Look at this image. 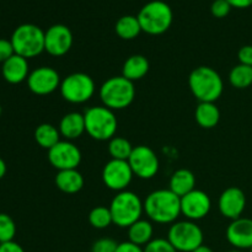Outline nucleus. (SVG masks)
I'll list each match as a JSON object with an SVG mask.
<instances>
[{"label": "nucleus", "mask_w": 252, "mask_h": 252, "mask_svg": "<svg viewBox=\"0 0 252 252\" xmlns=\"http://www.w3.org/2000/svg\"><path fill=\"white\" fill-rule=\"evenodd\" d=\"M144 212L155 223L174 224L181 214V198L171 189H157L145 198Z\"/></svg>", "instance_id": "1"}, {"label": "nucleus", "mask_w": 252, "mask_h": 252, "mask_svg": "<svg viewBox=\"0 0 252 252\" xmlns=\"http://www.w3.org/2000/svg\"><path fill=\"white\" fill-rule=\"evenodd\" d=\"M189 85L199 102H216L224 90L223 79L218 71L206 65L198 66L191 71Z\"/></svg>", "instance_id": "2"}, {"label": "nucleus", "mask_w": 252, "mask_h": 252, "mask_svg": "<svg viewBox=\"0 0 252 252\" xmlns=\"http://www.w3.org/2000/svg\"><path fill=\"white\" fill-rule=\"evenodd\" d=\"M142 31L148 34H162L170 29L174 14L169 4L161 0H153L145 4L137 15Z\"/></svg>", "instance_id": "3"}, {"label": "nucleus", "mask_w": 252, "mask_h": 252, "mask_svg": "<svg viewBox=\"0 0 252 252\" xmlns=\"http://www.w3.org/2000/svg\"><path fill=\"white\" fill-rule=\"evenodd\" d=\"M134 97V84L122 75L107 79L100 88V98L103 106L112 111L127 108Z\"/></svg>", "instance_id": "4"}, {"label": "nucleus", "mask_w": 252, "mask_h": 252, "mask_svg": "<svg viewBox=\"0 0 252 252\" xmlns=\"http://www.w3.org/2000/svg\"><path fill=\"white\" fill-rule=\"evenodd\" d=\"M85 130L93 139L105 142L116 137L118 122L112 110L105 106L90 107L85 113Z\"/></svg>", "instance_id": "5"}, {"label": "nucleus", "mask_w": 252, "mask_h": 252, "mask_svg": "<svg viewBox=\"0 0 252 252\" xmlns=\"http://www.w3.org/2000/svg\"><path fill=\"white\" fill-rule=\"evenodd\" d=\"M113 224L120 228H129L138 221L144 212V203L132 191L118 192L110 204Z\"/></svg>", "instance_id": "6"}, {"label": "nucleus", "mask_w": 252, "mask_h": 252, "mask_svg": "<svg viewBox=\"0 0 252 252\" xmlns=\"http://www.w3.org/2000/svg\"><path fill=\"white\" fill-rule=\"evenodd\" d=\"M15 54L30 59L39 56L44 51V31L33 24H22L11 34Z\"/></svg>", "instance_id": "7"}, {"label": "nucleus", "mask_w": 252, "mask_h": 252, "mask_svg": "<svg viewBox=\"0 0 252 252\" xmlns=\"http://www.w3.org/2000/svg\"><path fill=\"white\" fill-rule=\"evenodd\" d=\"M203 231L192 220L175 221L169 229L167 240L177 252H192L203 245Z\"/></svg>", "instance_id": "8"}, {"label": "nucleus", "mask_w": 252, "mask_h": 252, "mask_svg": "<svg viewBox=\"0 0 252 252\" xmlns=\"http://www.w3.org/2000/svg\"><path fill=\"white\" fill-rule=\"evenodd\" d=\"M95 81L85 73H73L62 80V97L70 103H84L95 94Z\"/></svg>", "instance_id": "9"}, {"label": "nucleus", "mask_w": 252, "mask_h": 252, "mask_svg": "<svg viewBox=\"0 0 252 252\" xmlns=\"http://www.w3.org/2000/svg\"><path fill=\"white\" fill-rule=\"evenodd\" d=\"M133 174L143 180H150L159 171V159L152 148L138 145L128 159Z\"/></svg>", "instance_id": "10"}, {"label": "nucleus", "mask_w": 252, "mask_h": 252, "mask_svg": "<svg viewBox=\"0 0 252 252\" xmlns=\"http://www.w3.org/2000/svg\"><path fill=\"white\" fill-rule=\"evenodd\" d=\"M133 171L128 161L111 159L102 170V181L112 191H126L133 179Z\"/></svg>", "instance_id": "11"}, {"label": "nucleus", "mask_w": 252, "mask_h": 252, "mask_svg": "<svg viewBox=\"0 0 252 252\" xmlns=\"http://www.w3.org/2000/svg\"><path fill=\"white\" fill-rule=\"evenodd\" d=\"M48 161L58 171L76 169L81 162V152L70 140H61L48 150Z\"/></svg>", "instance_id": "12"}, {"label": "nucleus", "mask_w": 252, "mask_h": 252, "mask_svg": "<svg viewBox=\"0 0 252 252\" xmlns=\"http://www.w3.org/2000/svg\"><path fill=\"white\" fill-rule=\"evenodd\" d=\"M26 81L30 91L39 96L54 93L62 83L59 73L51 66H39L33 69Z\"/></svg>", "instance_id": "13"}, {"label": "nucleus", "mask_w": 252, "mask_h": 252, "mask_svg": "<svg viewBox=\"0 0 252 252\" xmlns=\"http://www.w3.org/2000/svg\"><path fill=\"white\" fill-rule=\"evenodd\" d=\"M73 46V33L65 25L57 24L44 32V51L53 57L68 53Z\"/></svg>", "instance_id": "14"}, {"label": "nucleus", "mask_w": 252, "mask_h": 252, "mask_svg": "<svg viewBox=\"0 0 252 252\" xmlns=\"http://www.w3.org/2000/svg\"><path fill=\"white\" fill-rule=\"evenodd\" d=\"M212 201L208 194L201 189L191 191L181 197V213L189 220H199L208 216L211 211Z\"/></svg>", "instance_id": "15"}, {"label": "nucleus", "mask_w": 252, "mask_h": 252, "mask_svg": "<svg viewBox=\"0 0 252 252\" xmlns=\"http://www.w3.org/2000/svg\"><path fill=\"white\" fill-rule=\"evenodd\" d=\"M221 216L230 220L240 218L246 207V196L239 187H229L220 194L218 201Z\"/></svg>", "instance_id": "16"}, {"label": "nucleus", "mask_w": 252, "mask_h": 252, "mask_svg": "<svg viewBox=\"0 0 252 252\" xmlns=\"http://www.w3.org/2000/svg\"><path fill=\"white\" fill-rule=\"evenodd\" d=\"M226 240L236 250H250L252 248V219L240 217L231 220L226 228Z\"/></svg>", "instance_id": "17"}, {"label": "nucleus", "mask_w": 252, "mask_h": 252, "mask_svg": "<svg viewBox=\"0 0 252 252\" xmlns=\"http://www.w3.org/2000/svg\"><path fill=\"white\" fill-rule=\"evenodd\" d=\"M30 73L31 71H30L29 59L24 58L19 54H14L12 57H10L1 65L2 78L5 79V81H7L9 84H14V85L27 80Z\"/></svg>", "instance_id": "18"}, {"label": "nucleus", "mask_w": 252, "mask_h": 252, "mask_svg": "<svg viewBox=\"0 0 252 252\" xmlns=\"http://www.w3.org/2000/svg\"><path fill=\"white\" fill-rule=\"evenodd\" d=\"M59 133L65 140H74L81 137L85 130V117L80 112H69L59 122Z\"/></svg>", "instance_id": "19"}, {"label": "nucleus", "mask_w": 252, "mask_h": 252, "mask_svg": "<svg viewBox=\"0 0 252 252\" xmlns=\"http://www.w3.org/2000/svg\"><path fill=\"white\" fill-rule=\"evenodd\" d=\"M56 186L68 194L78 193L84 187V177L76 169L62 170L56 175Z\"/></svg>", "instance_id": "20"}, {"label": "nucleus", "mask_w": 252, "mask_h": 252, "mask_svg": "<svg viewBox=\"0 0 252 252\" xmlns=\"http://www.w3.org/2000/svg\"><path fill=\"white\" fill-rule=\"evenodd\" d=\"M148 71H149V61L142 54H134L130 56L123 64L122 76L134 83L135 80L144 78Z\"/></svg>", "instance_id": "21"}, {"label": "nucleus", "mask_w": 252, "mask_h": 252, "mask_svg": "<svg viewBox=\"0 0 252 252\" xmlns=\"http://www.w3.org/2000/svg\"><path fill=\"white\" fill-rule=\"evenodd\" d=\"M194 186H196V177L192 171L187 169H180L172 174L169 189H171L176 196L181 198L185 194L193 191Z\"/></svg>", "instance_id": "22"}, {"label": "nucleus", "mask_w": 252, "mask_h": 252, "mask_svg": "<svg viewBox=\"0 0 252 252\" xmlns=\"http://www.w3.org/2000/svg\"><path fill=\"white\" fill-rule=\"evenodd\" d=\"M196 122L202 128L211 129L219 123L220 120V111L214 102H199L194 112Z\"/></svg>", "instance_id": "23"}, {"label": "nucleus", "mask_w": 252, "mask_h": 252, "mask_svg": "<svg viewBox=\"0 0 252 252\" xmlns=\"http://www.w3.org/2000/svg\"><path fill=\"white\" fill-rule=\"evenodd\" d=\"M153 234H154V228L152 223L143 219H139L128 228L129 241L139 246L148 245L153 240Z\"/></svg>", "instance_id": "24"}, {"label": "nucleus", "mask_w": 252, "mask_h": 252, "mask_svg": "<svg viewBox=\"0 0 252 252\" xmlns=\"http://www.w3.org/2000/svg\"><path fill=\"white\" fill-rule=\"evenodd\" d=\"M34 140L37 144L43 149L49 150L53 148L57 143L61 142V133L58 128L54 127L51 123H42L37 126L34 129Z\"/></svg>", "instance_id": "25"}, {"label": "nucleus", "mask_w": 252, "mask_h": 252, "mask_svg": "<svg viewBox=\"0 0 252 252\" xmlns=\"http://www.w3.org/2000/svg\"><path fill=\"white\" fill-rule=\"evenodd\" d=\"M115 30L117 36L122 39H126V41L134 39L142 32L139 20L133 15H125V16L120 17L118 21L116 22Z\"/></svg>", "instance_id": "26"}, {"label": "nucleus", "mask_w": 252, "mask_h": 252, "mask_svg": "<svg viewBox=\"0 0 252 252\" xmlns=\"http://www.w3.org/2000/svg\"><path fill=\"white\" fill-rule=\"evenodd\" d=\"M229 81L235 89H248L252 85V66L240 64L234 66L229 73Z\"/></svg>", "instance_id": "27"}, {"label": "nucleus", "mask_w": 252, "mask_h": 252, "mask_svg": "<svg viewBox=\"0 0 252 252\" xmlns=\"http://www.w3.org/2000/svg\"><path fill=\"white\" fill-rule=\"evenodd\" d=\"M133 149L129 140H127L123 137H113L108 142V153L111 158L116 160H125L128 161Z\"/></svg>", "instance_id": "28"}, {"label": "nucleus", "mask_w": 252, "mask_h": 252, "mask_svg": "<svg viewBox=\"0 0 252 252\" xmlns=\"http://www.w3.org/2000/svg\"><path fill=\"white\" fill-rule=\"evenodd\" d=\"M89 221L95 229H106L113 223L112 214L108 207H95L89 214Z\"/></svg>", "instance_id": "29"}, {"label": "nucleus", "mask_w": 252, "mask_h": 252, "mask_svg": "<svg viewBox=\"0 0 252 252\" xmlns=\"http://www.w3.org/2000/svg\"><path fill=\"white\" fill-rule=\"evenodd\" d=\"M16 235V224L9 214L0 213V244L14 241Z\"/></svg>", "instance_id": "30"}, {"label": "nucleus", "mask_w": 252, "mask_h": 252, "mask_svg": "<svg viewBox=\"0 0 252 252\" xmlns=\"http://www.w3.org/2000/svg\"><path fill=\"white\" fill-rule=\"evenodd\" d=\"M144 252H177L167 239H153L145 245Z\"/></svg>", "instance_id": "31"}, {"label": "nucleus", "mask_w": 252, "mask_h": 252, "mask_svg": "<svg viewBox=\"0 0 252 252\" xmlns=\"http://www.w3.org/2000/svg\"><path fill=\"white\" fill-rule=\"evenodd\" d=\"M118 244L113 239L102 238L94 243L91 252H116Z\"/></svg>", "instance_id": "32"}, {"label": "nucleus", "mask_w": 252, "mask_h": 252, "mask_svg": "<svg viewBox=\"0 0 252 252\" xmlns=\"http://www.w3.org/2000/svg\"><path fill=\"white\" fill-rule=\"evenodd\" d=\"M230 10L231 6L226 0H214V1L212 2L211 12L214 17L223 19V17L228 16Z\"/></svg>", "instance_id": "33"}, {"label": "nucleus", "mask_w": 252, "mask_h": 252, "mask_svg": "<svg viewBox=\"0 0 252 252\" xmlns=\"http://www.w3.org/2000/svg\"><path fill=\"white\" fill-rule=\"evenodd\" d=\"M14 54L15 51L11 41L6 38H0V63L2 64L4 62H6Z\"/></svg>", "instance_id": "34"}, {"label": "nucleus", "mask_w": 252, "mask_h": 252, "mask_svg": "<svg viewBox=\"0 0 252 252\" xmlns=\"http://www.w3.org/2000/svg\"><path fill=\"white\" fill-rule=\"evenodd\" d=\"M238 58L240 64H245V65L252 66V46H244L239 49Z\"/></svg>", "instance_id": "35"}, {"label": "nucleus", "mask_w": 252, "mask_h": 252, "mask_svg": "<svg viewBox=\"0 0 252 252\" xmlns=\"http://www.w3.org/2000/svg\"><path fill=\"white\" fill-rule=\"evenodd\" d=\"M116 252H144V249H142V246L135 245V244L130 243V241L128 240L125 241V243L118 244Z\"/></svg>", "instance_id": "36"}, {"label": "nucleus", "mask_w": 252, "mask_h": 252, "mask_svg": "<svg viewBox=\"0 0 252 252\" xmlns=\"http://www.w3.org/2000/svg\"><path fill=\"white\" fill-rule=\"evenodd\" d=\"M0 252H25L24 248L15 241L0 244Z\"/></svg>", "instance_id": "37"}, {"label": "nucleus", "mask_w": 252, "mask_h": 252, "mask_svg": "<svg viewBox=\"0 0 252 252\" xmlns=\"http://www.w3.org/2000/svg\"><path fill=\"white\" fill-rule=\"evenodd\" d=\"M231 7L235 9H246L252 6V0H226Z\"/></svg>", "instance_id": "38"}, {"label": "nucleus", "mask_w": 252, "mask_h": 252, "mask_svg": "<svg viewBox=\"0 0 252 252\" xmlns=\"http://www.w3.org/2000/svg\"><path fill=\"white\" fill-rule=\"evenodd\" d=\"M6 169H7L6 162L4 161V159H1V158H0V180H1L5 175H6Z\"/></svg>", "instance_id": "39"}, {"label": "nucleus", "mask_w": 252, "mask_h": 252, "mask_svg": "<svg viewBox=\"0 0 252 252\" xmlns=\"http://www.w3.org/2000/svg\"><path fill=\"white\" fill-rule=\"evenodd\" d=\"M192 252H214L213 250H212L211 248H208V246L206 245H201L199 248H197L196 250L192 251Z\"/></svg>", "instance_id": "40"}, {"label": "nucleus", "mask_w": 252, "mask_h": 252, "mask_svg": "<svg viewBox=\"0 0 252 252\" xmlns=\"http://www.w3.org/2000/svg\"><path fill=\"white\" fill-rule=\"evenodd\" d=\"M228 252H244V251H241V250H236V249H234V250H230V251H228Z\"/></svg>", "instance_id": "41"}, {"label": "nucleus", "mask_w": 252, "mask_h": 252, "mask_svg": "<svg viewBox=\"0 0 252 252\" xmlns=\"http://www.w3.org/2000/svg\"><path fill=\"white\" fill-rule=\"evenodd\" d=\"M1 112H2V108H1V106H0V116H1Z\"/></svg>", "instance_id": "42"}, {"label": "nucleus", "mask_w": 252, "mask_h": 252, "mask_svg": "<svg viewBox=\"0 0 252 252\" xmlns=\"http://www.w3.org/2000/svg\"><path fill=\"white\" fill-rule=\"evenodd\" d=\"M249 252H252V248L250 249V250H249Z\"/></svg>", "instance_id": "43"}]
</instances>
